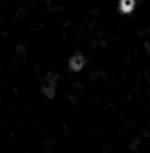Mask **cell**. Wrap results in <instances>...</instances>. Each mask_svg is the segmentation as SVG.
Wrapping results in <instances>:
<instances>
[{
	"label": "cell",
	"mask_w": 150,
	"mask_h": 153,
	"mask_svg": "<svg viewBox=\"0 0 150 153\" xmlns=\"http://www.w3.org/2000/svg\"><path fill=\"white\" fill-rule=\"evenodd\" d=\"M134 4H136V0H120V10L128 14V12L134 10Z\"/></svg>",
	"instance_id": "2"
},
{
	"label": "cell",
	"mask_w": 150,
	"mask_h": 153,
	"mask_svg": "<svg viewBox=\"0 0 150 153\" xmlns=\"http://www.w3.org/2000/svg\"><path fill=\"white\" fill-rule=\"evenodd\" d=\"M83 65H85V59H83V55H79V53H77V55H73V57L69 59V68L73 71H79Z\"/></svg>",
	"instance_id": "1"
}]
</instances>
